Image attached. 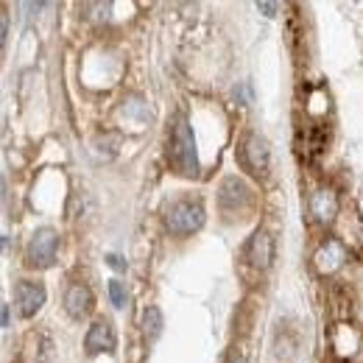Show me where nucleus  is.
<instances>
[{
    "mask_svg": "<svg viewBox=\"0 0 363 363\" xmlns=\"http://www.w3.org/2000/svg\"><path fill=\"white\" fill-rule=\"evenodd\" d=\"M165 227L171 235H193L204 227V207L199 199H179L165 210Z\"/></svg>",
    "mask_w": 363,
    "mask_h": 363,
    "instance_id": "f257e3e1",
    "label": "nucleus"
},
{
    "mask_svg": "<svg viewBox=\"0 0 363 363\" xmlns=\"http://www.w3.org/2000/svg\"><path fill=\"white\" fill-rule=\"evenodd\" d=\"M171 162L179 171L182 177H196L199 171V160H196V143H193V132L187 126L184 118H177L174 126V140H171Z\"/></svg>",
    "mask_w": 363,
    "mask_h": 363,
    "instance_id": "f03ea898",
    "label": "nucleus"
},
{
    "mask_svg": "<svg viewBox=\"0 0 363 363\" xmlns=\"http://www.w3.org/2000/svg\"><path fill=\"white\" fill-rule=\"evenodd\" d=\"M240 162L249 174L255 177H266L269 174V165H272V148H269V140L257 132H249L243 137V145H240Z\"/></svg>",
    "mask_w": 363,
    "mask_h": 363,
    "instance_id": "7ed1b4c3",
    "label": "nucleus"
},
{
    "mask_svg": "<svg viewBox=\"0 0 363 363\" xmlns=\"http://www.w3.org/2000/svg\"><path fill=\"white\" fill-rule=\"evenodd\" d=\"M56 249H59V238H56V232H53L50 227L37 229V232L31 235V240H28V252H26L28 266H34V269H50L53 260H56Z\"/></svg>",
    "mask_w": 363,
    "mask_h": 363,
    "instance_id": "20e7f679",
    "label": "nucleus"
},
{
    "mask_svg": "<svg viewBox=\"0 0 363 363\" xmlns=\"http://www.w3.org/2000/svg\"><path fill=\"white\" fill-rule=\"evenodd\" d=\"M14 305H17V313L23 318H31L40 313V308L45 305V288L37 285V282H17L14 285Z\"/></svg>",
    "mask_w": 363,
    "mask_h": 363,
    "instance_id": "39448f33",
    "label": "nucleus"
},
{
    "mask_svg": "<svg viewBox=\"0 0 363 363\" xmlns=\"http://www.w3.org/2000/svg\"><path fill=\"white\" fill-rule=\"evenodd\" d=\"M246 260L257 272H269L274 263V238L266 229H257L246 243Z\"/></svg>",
    "mask_w": 363,
    "mask_h": 363,
    "instance_id": "423d86ee",
    "label": "nucleus"
},
{
    "mask_svg": "<svg viewBox=\"0 0 363 363\" xmlns=\"http://www.w3.org/2000/svg\"><path fill=\"white\" fill-rule=\"evenodd\" d=\"M252 204V190L238 179V177H229L224 184H221V207L227 213H240Z\"/></svg>",
    "mask_w": 363,
    "mask_h": 363,
    "instance_id": "0eeeda50",
    "label": "nucleus"
},
{
    "mask_svg": "<svg viewBox=\"0 0 363 363\" xmlns=\"http://www.w3.org/2000/svg\"><path fill=\"white\" fill-rule=\"evenodd\" d=\"M84 350H87L90 355H98V352H112V350H115V327H112L106 318H98L90 330H87Z\"/></svg>",
    "mask_w": 363,
    "mask_h": 363,
    "instance_id": "6e6552de",
    "label": "nucleus"
},
{
    "mask_svg": "<svg viewBox=\"0 0 363 363\" xmlns=\"http://www.w3.org/2000/svg\"><path fill=\"white\" fill-rule=\"evenodd\" d=\"M92 305H95V299H92V291L87 288V285L73 282V285L65 291V311H67L73 318L90 316Z\"/></svg>",
    "mask_w": 363,
    "mask_h": 363,
    "instance_id": "1a4fd4ad",
    "label": "nucleus"
},
{
    "mask_svg": "<svg viewBox=\"0 0 363 363\" xmlns=\"http://www.w3.org/2000/svg\"><path fill=\"white\" fill-rule=\"evenodd\" d=\"M313 260H316V269L321 274H333L344 266V260H347V249H344L338 240H327V243L316 252Z\"/></svg>",
    "mask_w": 363,
    "mask_h": 363,
    "instance_id": "9d476101",
    "label": "nucleus"
},
{
    "mask_svg": "<svg viewBox=\"0 0 363 363\" xmlns=\"http://www.w3.org/2000/svg\"><path fill=\"white\" fill-rule=\"evenodd\" d=\"M311 213L316 221H333L335 213H338V196L330 190V187H321L311 196Z\"/></svg>",
    "mask_w": 363,
    "mask_h": 363,
    "instance_id": "9b49d317",
    "label": "nucleus"
},
{
    "mask_svg": "<svg viewBox=\"0 0 363 363\" xmlns=\"http://www.w3.org/2000/svg\"><path fill=\"white\" fill-rule=\"evenodd\" d=\"M143 330H145L148 341L160 338V333H162V313H160V308H148L143 313Z\"/></svg>",
    "mask_w": 363,
    "mask_h": 363,
    "instance_id": "f8f14e48",
    "label": "nucleus"
},
{
    "mask_svg": "<svg viewBox=\"0 0 363 363\" xmlns=\"http://www.w3.org/2000/svg\"><path fill=\"white\" fill-rule=\"evenodd\" d=\"M305 145H308L311 154H318V151L327 145V129H324V126H311V129H308Z\"/></svg>",
    "mask_w": 363,
    "mask_h": 363,
    "instance_id": "ddd939ff",
    "label": "nucleus"
},
{
    "mask_svg": "<svg viewBox=\"0 0 363 363\" xmlns=\"http://www.w3.org/2000/svg\"><path fill=\"white\" fill-rule=\"evenodd\" d=\"M109 299H112L115 308H126V299H129V296H126V285H123L121 279H112V282H109Z\"/></svg>",
    "mask_w": 363,
    "mask_h": 363,
    "instance_id": "4468645a",
    "label": "nucleus"
},
{
    "mask_svg": "<svg viewBox=\"0 0 363 363\" xmlns=\"http://www.w3.org/2000/svg\"><path fill=\"white\" fill-rule=\"evenodd\" d=\"M257 9L266 11V17H274V11H277L279 6H277V3H257Z\"/></svg>",
    "mask_w": 363,
    "mask_h": 363,
    "instance_id": "2eb2a0df",
    "label": "nucleus"
},
{
    "mask_svg": "<svg viewBox=\"0 0 363 363\" xmlns=\"http://www.w3.org/2000/svg\"><path fill=\"white\" fill-rule=\"evenodd\" d=\"M109 266H112V269H126V263H123L118 255H109Z\"/></svg>",
    "mask_w": 363,
    "mask_h": 363,
    "instance_id": "dca6fc26",
    "label": "nucleus"
},
{
    "mask_svg": "<svg viewBox=\"0 0 363 363\" xmlns=\"http://www.w3.org/2000/svg\"><path fill=\"white\" fill-rule=\"evenodd\" d=\"M229 363H249V358H246L243 352H235V355L229 358Z\"/></svg>",
    "mask_w": 363,
    "mask_h": 363,
    "instance_id": "f3484780",
    "label": "nucleus"
},
{
    "mask_svg": "<svg viewBox=\"0 0 363 363\" xmlns=\"http://www.w3.org/2000/svg\"><path fill=\"white\" fill-rule=\"evenodd\" d=\"M9 321H11L9 318V305H3V327H9Z\"/></svg>",
    "mask_w": 363,
    "mask_h": 363,
    "instance_id": "a211bd4d",
    "label": "nucleus"
}]
</instances>
